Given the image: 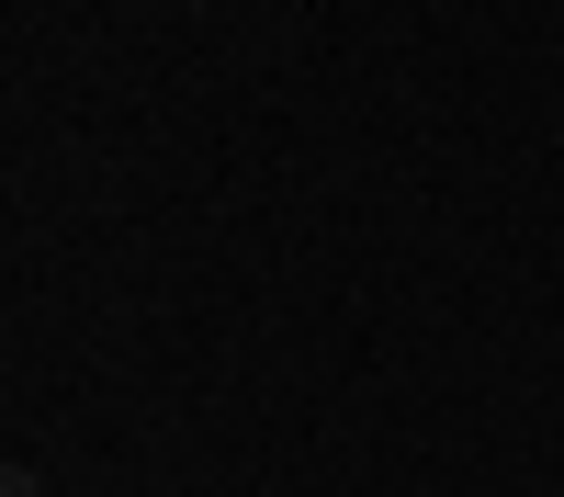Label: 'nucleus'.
<instances>
[{
    "label": "nucleus",
    "mask_w": 564,
    "mask_h": 497,
    "mask_svg": "<svg viewBox=\"0 0 564 497\" xmlns=\"http://www.w3.org/2000/svg\"><path fill=\"white\" fill-rule=\"evenodd\" d=\"M0 497H45V475H34V464H12V475H0Z\"/></svg>",
    "instance_id": "nucleus-1"
}]
</instances>
